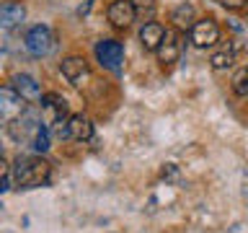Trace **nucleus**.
<instances>
[{"label":"nucleus","mask_w":248,"mask_h":233,"mask_svg":"<svg viewBox=\"0 0 248 233\" xmlns=\"http://www.w3.org/2000/svg\"><path fill=\"white\" fill-rule=\"evenodd\" d=\"M170 21H173V29L178 31H191V26L197 23V11H194L191 3H178L170 11Z\"/></svg>","instance_id":"nucleus-12"},{"label":"nucleus","mask_w":248,"mask_h":233,"mask_svg":"<svg viewBox=\"0 0 248 233\" xmlns=\"http://www.w3.org/2000/svg\"><path fill=\"white\" fill-rule=\"evenodd\" d=\"M23 112H26V99H21L18 93L13 91V85L8 83L3 88V122L8 124L11 119H18Z\"/></svg>","instance_id":"nucleus-9"},{"label":"nucleus","mask_w":248,"mask_h":233,"mask_svg":"<svg viewBox=\"0 0 248 233\" xmlns=\"http://www.w3.org/2000/svg\"><path fill=\"white\" fill-rule=\"evenodd\" d=\"M60 73L67 83L80 85V81L88 75V60H85L83 54H67V57L60 62Z\"/></svg>","instance_id":"nucleus-7"},{"label":"nucleus","mask_w":248,"mask_h":233,"mask_svg":"<svg viewBox=\"0 0 248 233\" xmlns=\"http://www.w3.org/2000/svg\"><path fill=\"white\" fill-rule=\"evenodd\" d=\"M49 174H52V166L42 155H18L11 166V176L21 189H34V186L46 184Z\"/></svg>","instance_id":"nucleus-1"},{"label":"nucleus","mask_w":248,"mask_h":233,"mask_svg":"<svg viewBox=\"0 0 248 233\" xmlns=\"http://www.w3.org/2000/svg\"><path fill=\"white\" fill-rule=\"evenodd\" d=\"M11 85H13V91L26 101H39L44 96L42 88H39V83H36V78H31L29 73H16L11 78Z\"/></svg>","instance_id":"nucleus-8"},{"label":"nucleus","mask_w":248,"mask_h":233,"mask_svg":"<svg viewBox=\"0 0 248 233\" xmlns=\"http://www.w3.org/2000/svg\"><path fill=\"white\" fill-rule=\"evenodd\" d=\"M158 54V62L163 67L166 65H173V62L181 57V39H178V29H166V36H163L160 47L155 50Z\"/></svg>","instance_id":"nucleus-6"},{"label":"nucleus","mask_w":248,"mask_h":233,"mask_svg":"<svg viewBox=\"0 0 248 233\" xmlns=\"http://www.w3.org/2000/svg\"><path fill=\"white\" fill-rule=\"evenodd\" d=\"M34 150L36 153H46L49 150V132L44 124H39V130L34 132Z\"/></svg>","instance_id":"nucleus-17"},{"label":"nucleus","mask_w":248,"mask_h":233,"mask_svg":"<svg viewBox=\"0 0 248 233\" xmlns=\"http://www.w3.org/2000/svg\"><path fill=\"white\" fill-rule=\"evenodd\" d=\"M23 44H26V50L34 54V57H44V54H49L52 47H54V34H52L49 26L36 23V26H31V29L26 31Z\"/></svg>","instance_id":"nucleus-2"},{"label":"nucleus","mask_w":248,"mask_h":233,"mask_svg":"<svg viewBox=\"0 0 248 233\" xmlns=\"http://www.w3.org/2000/svg\"><path fill=\"white\" fill-rule=\"evenodd\" d=\"M70 137L78 143H88L93 137V122L85 114H73L70 116Z\"/></svg>","instance_id":"nucleus-13"},{"label":"nucleus","mask_w":248,"mask_h":233,"mask_svg":"<svg viewBox=\"0 0 248 233\" xmlns=\"http://www.w3.org/2000/svg\"><path fill=\"white\" fill-rule=\"evenodd\" d=\"M106 18L114 29H129L137 21V11L132 0H111L106 8Z\"/></svg>","instance_id":"nucleus-5"},{"label":"nucleus","mask_w":248,"mask_h":233,"mask_svg":"<svg viewBox=\"0 0 248 233\" xmlns=\"http://www.w3.org/2000/svg\"><path fill=\"white\" fill-rule=\"evenodd\" d=\"M222 8H228V11H240V8L248 5V0H217Z\"/></svg>","instance_id":"nucleus-19"},{"label":"nucleus","mask_w":248,"mask_h":233,"mask_svg":"<svg viewBox=\"0 0 248 233\" xmlns=\"http://www.w3.org/2000/svg\"><path fill=\"white\" fill-rule=\"evenodd\" d=\"M166 36V26L158 21H145L142 29H140V44H142L145 52H155Z\"/></svg>","instance_id":"nucleus-10"},{"label":"nucleus","mask_w":248,"mask_h":233,"mask_svg":"<svg viewBox=\"0 0 248 233\" xmlns=\"http://www.w3.org/2000/svg\"><path fill=\"white\" fill-rule=\"evenodd\" d=\"M52 132H54V137H60V140H73L70 137V116H62V119L52 122Z\"/></svg>","instance_id":"nucleus-18"},{"label":"nucleus","mask_w":248,"mask_h":233,"mask_svg":"<svg viewBox=\"0 0 248 233\" xmlns=\"http://www.w3.org/2000/svg\"><path fill=\"white\" fill-rule=\"evenodd\" d=\"M132 5H135L137 11V18H145V21H153L155 16V0H132Z\"/></svg>","instance_id":"nucleus-16"},{"label":"nucleus","mask_w":248,"mask_h":233,"mask_svg":"<svg viewBox=\"0 0 248 233\" xmlns=\"http://www.w3.org/2000/svg\"><path fill=\"white\" fill-rule=\"evenodd\" d=\"M96 60L101 62V67L119 73L124 62V44L116 39H101V42H96Z\"/></svg>","instance_id":"nucleus-3"},{"label":"nucleus","mask_w":248,"mask_h":233,"mask_svg":"<svg viewBox=\"0 0 248 233\" xmlns=\"http://www.w3.org/2000/svg\"><path fill=\"white\" fill-rule=\"evenodd\" d=\"M189 36H191V44L194 47H199V50H207V47H212L220 42V26H217V21L215 18H197V23L191 26L189 31Z\"/></svg>","instance_id":"nucleus-4"},{"label":"nucleus","mask_w":248,"mask_h":233,"mask_svg":"<svg viewBox=\"0 0 248 233\" xmlns=\"http://www.w3.org/2000/svg\"><path fill=\"white\" fill-rule=\"evenodd\" d=\"M230 88L235 96L240 99H248V65L246 67H240L235 75H232V81H230Z\"/></svg>","instance_id":"nucleus-15"},{"label":"nucleus","mask_w":248,"mask_h":233,"mask_svg":"<svg viewBox=\"0 0 248 233\" xmlns=\"http://www.w3.org/2000/svg\"><path fill=\"white\" fill-rule=\"evenodd\" d=\"M23 18H26V5H23L21 0H5V3L0 5V23H3L5 29L18 26Z\"/></svg>","instance_id":"nucleus-11"},{"label":"nucleus","mask_w":248,"mask_h":233,"mask_svg":"<svg viewBox=\"0 0 248 233\" xmlns=\"http://www.w3.org/2000/svg\"><path fill=\"white\" fill-rule=\"evenodd\" d=\"M209 65H212V70H228L235 65V47L228 44V47H220L217 52L209 54Z\"/></svg>","instance_id":"nucleus-14"}]
</instances>
